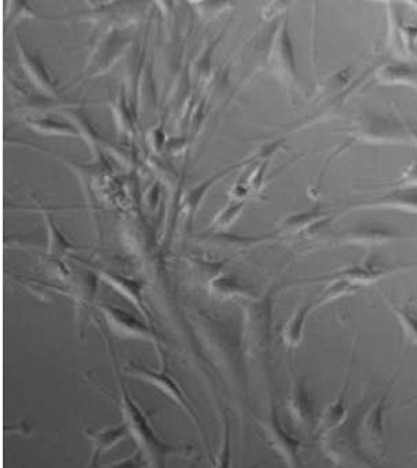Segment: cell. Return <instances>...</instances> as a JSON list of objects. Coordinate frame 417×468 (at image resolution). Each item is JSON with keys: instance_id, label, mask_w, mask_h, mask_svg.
Returning <instances> with one entry per match:
<instances>
[{"instance_id": "1", "label": "cell", "mask_w": 417, "mask_h": 468, "mask_svg": "<svg viewBox=\"0 0 417 468\" xmlns=\"http://www.w3.org/2000/svg\"><path fill=\"white\" fill-rule=\"evenodd\" d=\"M113 358L114 369H116L117 385H119V408L123 416V423L127 426L133 440L135 441L138 451L145 457L149 468H167V462L170 457H187L193 453L192 445H176L167 442L157 434L155 427L152 426L151 419L145 410H141L138 404L134 401L131 394L128 393L127 386L120 379L119 361Z\"/></svg>"}, {"instance_id": "2", "label": "cell", "mask_w": 417, "mask_h": 468, "mask_svg": "<svg viewBox=\"0 0 417 468\" xmlns=\"http://www.w3.org/2000/svg\"><path fill=\"white\" fill-rule=\"evenodd\" d=\"M273 298L267 292L262 298L250 299L244 304L241 345L244 355L253 363H267L273 343Z\"/></svg>"}, {"instance_id": "3", "label": "cell", "mask_w": 417, "mask_h": 468, "mask_svg": "<svg viewBox=\"0 0 417 468\" xmlns=\"http://www.w3.org/2000/svg\"><path fill=\"white\" fill-rule=\"evenodd\" d=\"M125 374L130 377L135 378V379L144 380V382L149 383V385L156 388L160 393L165 394L166 397L171 399L174 404L178 405L185 415L190 419L193 427L196 431L200 435L201 442H203L204 448H206L207 453H208L209 462L214 463V457H212L211 449H209L208 440H207L206 431H204L203 426H201L200 419H198V413L193 410L190 402L187 401L185 397L184 391L179 388L178 383L174 382L173 378L168 377L166 371H154V369L148 368V367L141 366V364L128 363L124 368Z\"/></svg>"}, {"instance_id": "4", "label": "cell", "mask_w": 417, "mask_h": 468, "mask_svg": "<svg viewBox=\"0 0 417 468\" xmlns=\"http://www.w3.org/2000/svg\"><path fill=\"white\" fill-rule=\"evenodd\" d=\"M351 138L369 145H406L412 144L408 127L391 117L364 113L351 124Z\"/></svg>"}, {"instance_id": "5", "label": "cell", "mask_w": 417, "mask_h": 468, "mask_svg": "<svg viewBox=\"0 0 417 468\" xmlns=\"http://www.w3.org/2000/svg\"><path fill=\"white\" fill-rule=\"evenodd\" d=\"M98 310L102 314L109 331L120 339L141 340V342L152 343L159 355L160 364L163 366L162 337L152 325H146L143 321L134 317L130 313L111 306V304L100 303Z\"/></svg>"}, {"instance_id": "6", "label": "cell", "mask_w": 417, "mask_h": 468, "mask_svg": "<svg viewBox=\"0 0 417 468\" xmlns=\"http://www.w3.org/2000/svg\"><path fill=\"white\" fill-rule=\"evenodd\" d=\"M320 440L337 468H379L375 463L365 457L357 445L348 420L335 431L321 435Z\"/></svg>"}, {"instance_id": "7", "label": "cell", "mask_w": 417, "mask_h": 468, "mask_svg": "<svg viewBox=\"0 0 417 468\" xmlns=\"http://www.w3.org/2000/svg\"><path fill=\"white\" fill-rule=\"evenodd\" d=\"M258 423L266 435L267 442L274 449L275 453L282 457L287 467L302 468V442L284 429L278 416L277 408L273 402L266 416L258 420Z\"/></svg>"}, {"instance_id": "8", "label": "cell", "mask_w": 417, "mask_h": 468, "mask_svg": "<svg viewBox=\"0 0 417 468\" xmlns=\"http://www.w3.org/2000/svg\"><path fill=\"white\" fill-rule=\"evenodd\" d=\"M417 263H411V265H390V263L381 262L378 258L369 255L365 258L358 265L348 266V268L342 269V271H334L328 276L321 277L320 280H332L342 279L351 284L357 285L361 288L362 285H370L379 280L386 279L391 274L398 273V271H408V269L416 268Z\"/></svg>"}, {"instance_id": "9", "label": "cell", "mask_w": 417, "mask_h": 468, "mask_svg": "<svg viewBox=\"0 0 417 468\" xmlns=\"http://www.w3.org/2000/svg\"><path fill=\"white\" fill-rule=\"evenodd\" d=\"M272 65L275 75L285 84L298 83V69H296L295 53L291 40L288 21H283L275 34L272 48Z\"/></svg>"}, {"instance_id": "10", "label": "cell", "mask_w": 417, "mask_h": 468, "mask_svg": "<svg viewBox=\"0 0 417 468\" xmlns=\"http://www.w3.org/2000/svg\"><path fill=\"white\" fill-rule=\"evenodd\" d=\"M394 379L387 385L386 390L376 399L375 404L370 405L361 420V438L369 446L370 451L378 456H383L384 452V410L389 399Z\"/></svg>"}, {"instance_id": "11", "label": "cell", "mask_w": 417, "mask_h": 468, "mask_svg": "<svg viewBox=\"0 0 417 468\" xmlns=\"http://www.w3.org/2000/svg\"><path fill=\"white\" fill-rule=\"evenodd\" d=\"M402 239V234L391 228L380 225H362L345 231L340 238L339 243L342 246L369 247L381 246V244L391 243L394 240Z\"/></svg>"}, {"instance_id": "12", "label": "cell", "mask_w": 417, "mask_h": 468, "mask_svg": "<svg viewBox=\"0 0 417 468\" xmlns=\"http://www.w3.org/2000/svg\"><path fill=\"white\" fill-rule=\"evenodd\" d=\"M98 279L102 280L106 284L111 285L116 292L124 296L133 306L138 310L139 314L145 318L146 323L152 325V315L149 310L146 309L144 303L143 288L144 282L138 280L128 279V277L120 276V274L111 273V271H101L97 269L94 271Z\"/></svg>"}, {"instance_id": "13", "label": "cell", "mask_w": 417, "mask_h": 468, "mask_svg": "<svg viewBox=\"0 0 417 468\" xmlns=\"http://www.w3.org/2000/svg\"><path fill=\"white\" fill-rule=\"evenodd\" d=\"M287 410L295 426L310 430L315 424V408L304 380L294 378L287 397Z\"/></svg>"}, {"instance_id": "14", "label": "cell", "mask_w": 417, "mask_h": 468, "mask_svg": "<svg viewBox=\"0 0 417 468\" xmlns=\"http://www.w3.org/2000/svg\"><path fill=\"white\" fill-rule=\"evenodd\" d=\"M356 209H398L409 214H417V190L395 189L384 196H379L375 200L351 207L348 211Z\"/></svg>"}, {"instance_id": "15", "label": "cell", "mask_w": 417, "mask_h": 468, "mask_svg": "<svg viewBox=\"0 0 417 468\" xmlns=\"http://www.w3.org/2000/svg\"><path fill=\"white\" fill-rule=\"evenodd\" d=\"M84 437L89 438L92 443L91 459L89 468H100V459L105 452L122 442L130 432L124 423L116 427H106L102 430H86Z\"/></svg>"}, {"instance_id": "16", "label": "cell", "mask_w": 417, "mask_h": 468, "mask_svg": "<svg viewBox=\"0 0 417 468\" xmlns=\"http://www.w3.org/2000/svg\"><path fill=\"white\" fill-rule=\"evenodd\" d=\"M375 81L379 86H408L417 90V67L411 62H387L376 69Z\"/></svg>"}, {"instance_id": "17", "label": "cell", "mask_w": 417, "mask_h": 468, "mask_svg": "<svg viewBox=\"0 0 417 468\" xmlns=\"http://www.w3.org/2000/svg\"><path fill=\"white\" fill-rule=\"evenodd\" d=\"M17 48L23 69L26 70L32 83H34L40 91L48 95V97H56V84H54L53 79L48 75V69H46L43 62L40 61L39 57L29 53L23 45H20V42L17 43Z\"/></svg>"}, {"instance_id": "18", "label": "cell", "mask_w": 417, "mask_h": 468, "mask_svg": "<svg viewBox=\"0 0 417 468\" xmlns=\"http://www.w3.org/2000/svg\"><path fill=\"white\" fill-rule=\"evenodd\" d=\"M348 375L346 377L345 385H343L342 391L337 397L334 402L328 405L321 413L318 419V435L329 434L339 429L340 426L348 420V405H346V394H348Z\"/></svg>"}, {"instance_id": "19", "label": "cell", "mask_w": 417, "mask_h": 468, "mask_svg": "<svg viewBox=\"0 0 417 468\" xmlns=\"http://www.w3.org/2000/svg\"><path fill=\"white\" fill-rule=\"evenodd\" d=\"M313 310H315V303L306 302V303L301 304L291 315L290 320L285 323L282 336L283 342L288 348H296L301 345L302 340H304L307 318H309Z\"/></svg>"}, {"instance_id": "20", "label": "cell", "mask_w": 417, "mask_h": 468, "mask_svg": "<svg viewBox=\"0 0 417 468\" xmlns=\"http://www.w3.org/2000/svg\"><path fill=\"white\" fill-rule=\"evenodd\" d=\"M386 303L400 323L406 342L417 346V310L411 303L394 304L387 299Z\"/></svg>"}, {"instance_id": "21", "label": "cell", "mask_w": 417, "mask_h": 468, "mask_svg": "<svg viewBox=\"0 0 417 468\" xmlns=\"http://www.w3.org/2000/svg\"><path fill=\"white\" fill-rule=\"evenodd\" d=\"M209 290L223 299H253L252 293L244 285L240 284L234 277L228 276V274H219V276L214 277L209 282Z\"/></svg>"}, {"instance_id": "22", "label": "cell", "mask_w": 417, "mask_h": 468, "mask_svg": "<svg viewBox=\"0 0 417 468\" xmlns=\"http://www.w3.org/2000/svg\"><path fill=\"white\" fill-rule=\"evenodd\" d=\"M326 218H328V215L320 208L291 215L283 223V230L290 231V233H302L307 229L315 228V225L326 222Z\"/></svg>"}, {"instance_id": "23", "label": "cell", "mask_w": 417, "mask_h": 468, "mask_svg": "<svg viewBox=\"0 0 417 468\" xmlns=\"http://www.w3.org/2000/svg\"><path fill=\"white\" fill-rule=\"evenodd\" d=\"M43 218H45L46 228L48 233V255L50 257L61 258L68 252L75 251V246L65 239L64 234L59 230L50 212L42 209Z\"/></svg>"}, {"instance_id": "24", "label": "cell", "mask_w": 417, "mask_h": 468, "mask_svg": "<svg viewBox=\"0 0 417 468\" xmlns=\"http://www.w3.org/2000/svg\"><path fill=\"white\" fill-rule=\"evenodd\" d=\"M328 287L321 292L317 301L313 302L315 303V310L318 309V307L326 306V304L331 303V302L337 301V299L343 298V296L357 292L359 290V287L346 282V280L332 279L328 280Z\"/></svg>"}, {"instance_id": "25", "label": "cell", "mask_w": 417, "mask_h": 468, "mask_svg": "<svg viewBox=\"0 0 417 468\" xmlns=\"http://www.w3.org/2000/svg\"><path fill=\"white\" fill-rule=\"evenodd\" d=\"M27 124L35 132L46 135H65V137H78V130L73 124H65L64 122L54 121V119H32L27 121Z\"/></svg>"}, {"instance_id": "26", "label": "cell", "mask_w": 417, "mask_h": 468, "mask_svg": "<svg viewBox=\"0 0 417 468\" xmlns=\"http://www.w3.org/2000/svg\"><path fill=\"white\" fill-rule=\"evenodd\" d=\"M212 468H231L230 421L225 410H222V443Z\"/></svg>"}, {"instance_id": "27", "label": "cell", "mask_w": 417, "mask_h": 468, "mask_svg": "<svg viewBox=\"0 0 417 468\" xmlns=\"http://www.w3.org/2000/svg\"><path fill=\"white\" fill-rule=\"evenodd\" d=\"M226 173L218 174V176H212L209 181L203 182L200 186L195 187V189L190 190L187 193V197H185V215H187V219H192L195 212L198 211V206H200L201 201H203L204 196H206L207 189L212 186L215 181L220 176H225Z\"/></svg>"}, {"instance_id": "28", "label": "cell", "mask_w": 417, "mask_h": 468, "mask_svg": "<svg viewBox=\"0 0 417 468\" xmlns=\"http://www.w3.org/2000/svg\"><path fill=\"white\" fill-rule=\"evenodd\" d=\"M68 116L72 119V121H75V124H73V127H75L76 130H78L79 134L83 135L84 138H86L87 143H89V146L91 149H95V145H97L98 143V135L97 133L92 130V127L90 126L89 121H87L86 116H84L83 113H80V112H70L68 113Z\"/></svg>"}, {"instance_id": "29", "label": "cell", "mask_w": 417, "mask_h": 468, "mask_svg": "<svg viewBox=\"0 0 417 468\" xmlns=\"http://www.w3.org/2000/svg\"><path fill=\"white\" fill-rule=\"evenodd\" d=\"M245 200H239L237 203L231 204V206L226 207L220 214L215 217L212 220V226L215 228L226 229L237 219L240 212H241L242 207H244Z\"/></svg>"}, {"instance_id": "30", "label": "cell", "mask_w": 417, "mask_h": 468, "mask_svg": "<svg viewBox=\"0 0 417 468\" xmlns=\"http://www.w3.org/2000/svg\"><path fill=\"white\" fill-rule=\"evenodd\" d=\"M114 116H116V121L119 122V127H122L123 132H130L133 129V121H131L127 102H125L123 94L114 105Z\"/></svg>"}, {"instance_id": "31", "label": "cell", "mask_w": 417, "mask_h": 468, "mask_svg": "<svg viewBox=\"0 0 417 468\" xmlns=\"http://www.w3.org/2000/svg\"><path fill=\"white\" fill-rule=\"evenodd\" d=\"M148 465L145 457L143 456L141 452L136 451L131 456L125 459L119 460V462L112 463V464L105 465L102 468H145Z\"/></svg>"}, {"instance_id": "32", "label": "cell", "mask_w": 417, "mask_h": 468, "mask_svg": "<svg viewBox=\"0 0 417 468\" xmlns=\"http://www.w3.org/2000/svg\"><path fill=\"white\" fill-rule=\"evenodd\" d=\"M395 189H417V162H412L406 167Z\"/></svg>"}, {"instance_id": "33", "label": "cell", "mask_w": 417, "mask_h": 468, "mask_svg": "<svg viewBox=\"0 0 417 468\" xmlns=\"http://www.w3.org/2000/svg\"><path fill=\"white\" fill-rule=\"evenodd\" d=\"M406 127H408L409 134H411L412 143H414L417 145V129H416V127L409 126V124Z\"/></svg>"}, {"instance_id": "34", "label": "cell", "mask_w": 417, "mask_h": 468, "mask_svg": "<svg viewBox=\"0 0 417 468\" xmlns=\"http://www.w3.org/2000/svg\"><path fill=\"white\" fill-rule=\"evenodd\" d=\"M416 402H417V394H416V396L411 397V399H406V401L403 402L402 405H401V408L411 407V405L416 404Z\"/></svg>"}, {"instance_id": "35", "label": "cell", "mask_w": 417, "mask_h": 468, "mask_svg": "<svg viewBox=\"0 0 417 468\" xmlns=\"http://www.w3.org/2000/svg\"><path fill=\"white\" fill-rule=\"evenodd\" d=\"M412 6H414V9H416L417 12V2H411Z\"/></svg>"}, {"instance_id": "36", "label": "cell", "mask_w": 417, "mask_h": 468, "mask_svg": "<svg viewBox=\"0 0 417 468\" xmlns=\"http://www.w3.org/2000/svg\"><path fill=\"white\" fill-rule=\"evenodd\" d=\"M189 468H196V467H195V464L190 465V467H189Z\"/></svg>"}]
</instances>
